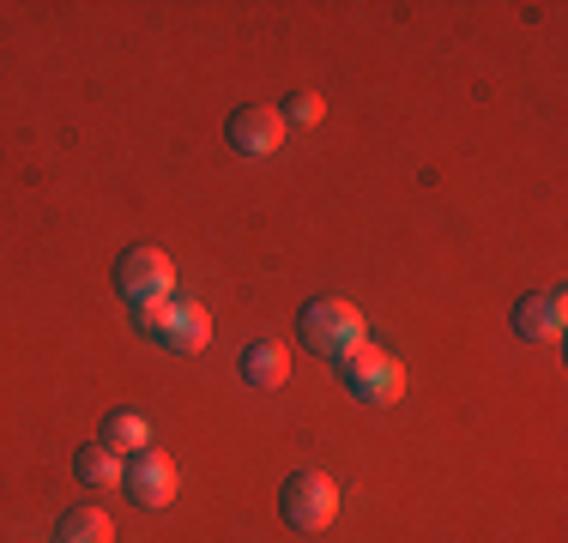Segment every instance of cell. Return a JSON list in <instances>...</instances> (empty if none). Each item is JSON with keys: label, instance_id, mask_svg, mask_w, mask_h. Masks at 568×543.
<instances>
[{"label": "cell", "instance_id": "cell-1", "mask_svg": "<svg viewBox=\"0 0 568 543\" xmlns=\"http://www.w3.org/2000/svg\"><path fill=\"white\" fill-rule=\"evenodd\" d=\"M303 350H315V357H351V350L363 345V315L357 303H345V296H321V303L303 308Z\"/></svg>", "mask_w": 568, "mask_h": 543}, {"label": "cell", "instance_id": "cell-2", "mask_svg": "<svg viewBox=\"0 0 568 543\" xmlns=\"http://www.w3.org/2000/svg\"><path fill=\"white\" fill-rule=\"evenodd\" d=\"M133 320H140V332H152L170 357H200L206 338H212V320L200 303H145V308H133Z\"/></svg>", "mask_w": 568, "mask_h": 543}, {"label": "cell", "instance_id": "cell-3", "mask_svg": "<svg viewBox=\"0 0 568 543\" xmlns=\"http://www.w3.org/2000/svg\"><path fill=\"white\" fill-rule=\"evenodd\" d=\"M278 513L296 532H327L333 513H339V483H333L327 471H296V478H284V489H278Z\"/></svg>", "mask_w": 568, "mask_h": 543}, {"label": "cell", "instance_id": "cell-4", "mask_svg": "<svg viewBox=\"0 0 568 543\" xmlns=\"http://www.w3.org/2000/svg\"><path fill=\"white\" fill-rule=\"evenodd\" d=\"M345 387H351V399H363V404H399L405 369H399V357H387L382 345L363 338V345L345 357Z\"/></svg>", "mask_w": 568, "mask_h": 543}, {"label": "cell", "instance_id": "cell-5", "mask_svg": "<svg viewBox=\"0 0 568 543\" xmlns=\"http://www.w3.org/2000/svg\"><path fill=\"white\" fill-rule=\"evenodd\" d=\"M115 284H121V296H128L133 308H145V303H170V290H175V266H170L158 248H133V254H121Z\"/></svg>", "mask_w": 568, "mask_h": 543}, {"label": "cell", "instance_id": "cell-6", "mask_svg": "<svg viewBox=\"0 0 568 543\" xmlns=\"http://www.w3.org/2000/svg\"><path fill=\"white\" fill-rule=\"evenodd\" d=\"M128 489L140 508H170L175 501V465H170V453H158V447H145V453H133L128 459Z\"/></svg>", "mask_w": 568, "mask_h": 543}, {"label": "cell", "instance_id": "cell-7", "mask_svg": "<svg viewBox=\"0 0 568 543\" xmlns=\"http://www.w3.org/2000/svg\"><path fill=\"white\" fill-rule=\"evenodd\" d=\"M224 133H230V145H236L242 157H273L278 140H284V115H278V109L248 103V109H236V115H230Z\"/></svg>", "mask_w": 568, "mask_h": 543}, {"label": "cell", "instance_id": "cell-8", "mask_svg": "<svg viewBox=\"0 0 568 543\" xmlns=\"http://www.w3.org/2000/svg\"><path fill=\"white\" fill-rule=\"evenodd\" d=\"M562 326H568V303H562V290L526 296V303L514 308V332H520V338H538V345H557Z\"/></svg>", "mask_w": 568, "mask_h": 543}, {"label": "cell", "instance_id": "cell-9", "mask_svg": "<svg viewBox=\"0 0 568 543\" xmlns=\"http://www.w3.org/2000/svg\"><path fill=\"white\" fill-rule=\"evenodd\" d=\"M242 380H248V387H261V392L284 387V380H291V350H284L278 338L248 345V350H242Z\"/></svg>", "mask_w": 568, "mask_h": 543}, {"label": "cell", "instance_id": "cell-10", "mask_svg": "<svg viewBox=\"0 0 568 543\" xmlns=\"http://www.w3.org/2000/svg\"><path fill=\"white\" fill-rule=\"evenodd\" d=\"M98 447H110L115 459H133V453H145V447H152V423H145V417H133V411H110Z\"/></svg>", "mask_w": 568, "mask_h": 543}, {"label": "cell", "instance_id": "cell-11", "mask_svg": "<svg viewBox=\"0 0 568 543\" xmlns=\"http://www.w3.org/2000/svg\"><path fill=\"white\" fill-rule=\"evenodd\" d=\"M55 543H115V520L91 501V508H73L61 520V532H55Z\"/></svg>", "mask_w": 568, "mask_h": 543}, {"label": "cell", "instance_id": "cell-12", "mask_svg": "<svg viewBox=\"0 0 568 543\" xmlns=\"http://www.w3.org/2000/svg\"><path fill=\"white\" fill-rule=\"evenodd\" d=\"M73 471H79V483H91V489H121L128 483V459H115L110 447H85V453L73 459Z\"/></svg>", "mask_w": 568, "mask_h": 543}, {"label": "cell", "instance_id": "cell-13", "mask_svg": "<svg viewBox=\"0 0 568 543\" xmlns=\"http://www.w3.org/2000/svg\"><path fill=\"white\" fill-rule=\"evenodd\" d=\"M284 109H291V121H303V127H315V121H321V109H327V103H321V98H308V91H303V98H291Z\"/></svg>", "mask_w": 568, "mask_h": 543}]
</instances>
